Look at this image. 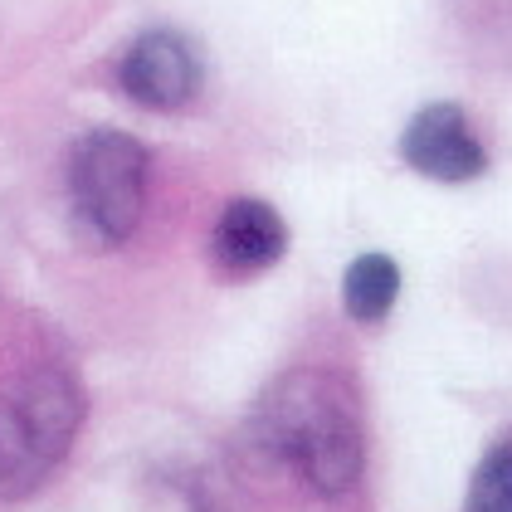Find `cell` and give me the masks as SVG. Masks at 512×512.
<instances>
[{
	"label": "cell",
	"instance_id": "6da1fadb",
	"mask_svg": "<svg viewBox=\"0 0 512 512\" xmlns=\"http://www.w3.org/2000/svg\"><path fill=\"white\" fill-rule=\"evenodd\" d=\"M264 434L313 493L337 498L361 478V420L352 391L332 371H298L269 395Z\"/></svg>",
	"mask_w": 512,
	"mask_h": 512
},
{
	"label": "cell",
	"instance_id": "7a4b0ae2",
	"mask_svg": "<svg viewBox=\"0 0 512 512\" xmlns=\"http://www.w3.org/2000/svg\"><path fill=\"white\" fill-rule=\"evenodd\" d=\"M83 420V395L69 371L40 366L15 391H0V503L35 493L64 459Z\"/></svg>",
	"mask_w": 512,
	"mask_h": 512
},
{
	"label": "cell",
	"instance_id": "3957f363",
	"mask_svg": "<svg viewBox=\"0 0 512 512\" xmlns=\"http://www.w3.org/2000/svg\"><path fill=\"white\" fill-rule=\"evenodd\" d=\"M69 196L83 235L98 244H122L142 225L147 205V147L127 132H88L69 161Z\"/></svg>",
	"mask_w": 512,
	"mask_h": 512
},
{
	"label": "cell",
	"instance_id": "277c9868",
	"mask_svg": "<svg viewBox=\"0 0 512 512\" xmlns=\"http://www.w3.org/2000/svg\"><path fill=\"white\" fill-rule=\"evenodd\" d=\"M200 79H205L200 49L186 35H176V30H147V35H137L118 64L122 93L132 103H142V108H157V113L186 108L200 93Z\"/></svg>",
	"mask_w": 512,
	"mask_h": 512
},
{
	"label": "cell",
	"instance_id": "5b68a950",
	"mask_svg": "<svg viewBox=\"0 0 512 512\" xmlns=\"http://www.w3.org/2000/svg\"><path fill=\"white\" fill-rule=\"evenodd\" d=\"M400 157L410 161L420 176L444 181V186H464L473 176H483V166H488V152L473 137L459 103H425L410 118L405 137H400Z\"/></svg>",
	"mask_w": 512,
	"mask_h": 512
},
{
	"label": "cell",
	"instance_id": "8992f818",
	"mask_svg": "<svg viewBox=\"0 0 512 512\" xmlns=\"http://www.w3.org/2000/svg\"><path fill=\"white\" fill-rule=\"evenodd\" d=\"M215 264L225 269V274H259V269H269L283 259V249H288V225H283V215H278L274 205H264V200H230L225 210H220V225H215Z\"/></svg>",
	"mask_w": 512,
	"mask_h": 512
},
{
	"label": "cell",
	"instance_id": "52a82bcc",
	"mask_svg": "<svg viewBox=\"0 0 512 512\" xmlns=\"http://www.w3.org/2000/svg\"><path fill=\"white\" fill-rule=\"evenodd\" d=\"M400 298V264L391 254H361L342 278V303L356 322H381Z\"/></svg>",
	"mask_w": 512,
	"mask_h": 512
},
{
	"label": "cell",
	"instance_id": "ba28073f",
	"mask_svg": "<svg viewBox=\"0 0 512 512\" xmlns=\"http://www.w3.org/2000/svg\"><path fill=\"white\" fill-rule=\"evenodd\" d=\"M464 512H512V444H493L473 469Z\"/></svg>",
	"mask_w": 512,
	"mask_h": 512
}]
</instances>
